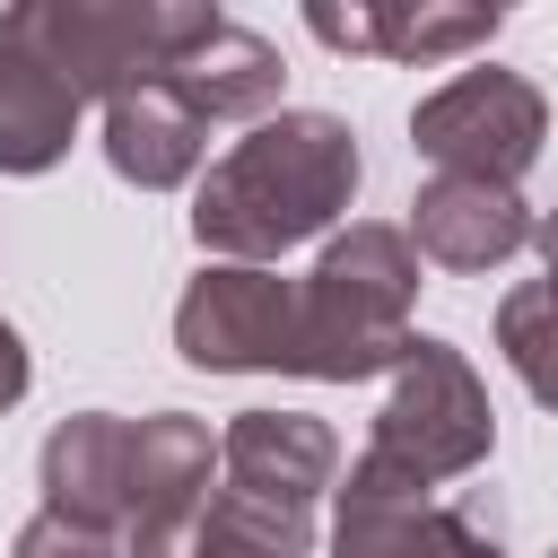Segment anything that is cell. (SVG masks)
I'll use <instances>...</instances> for the list:
<instances>
[{
  "label": "cell",
  "instance_id": "1",
  "mask_svg": "<svg viewBox=\"0 0 558 558\" xmlns=\"http://www.w3.org/2000/svg\"><path fill=\"white\" fill-rule=\"evenodd\" d=\"M366 183V157H357V131L340 113H314V105H279L270 122H253L192 192V244L209 262H253L270 270L279 253L331 235L349 218Z\"/></svg>",
  "mask_w": 558,
  "mask_h": 558
},
{
  "label": "cell",
  "instance_id": "2",
  "mask_svg": "<svg viewBox=\"0 0 558 558\" xmlns=\"http://www.w3.org/2000/svg\"><path fill=\"white\" fill-rule=\"evenodd\" d=\"M410 305H418V253L384 218H349L323 235V262L296 279V349L288 375L305 384H366L410 357Z\"/></svg>",
  "mask_w": 558,
  "mask_h": 558
},
{
  "label": "cell",
  "instance_id": "3",
  "mask_svg": "<svg viewBox=\"0 0 558 558\" xmlns=\"http://www.w3.org/2000/svg\"><path fill=\"white\" fill-rule=\"evenodd\" d=\"M218 26L209 0H17L0 9V52H26L52 70L78 105H113L122 87L166 78L201 35Z\"/></svg>",
  "mask_w": 558,
  "mask_h": 558
},
{
  "label": "cell",
  "instance_id": "4",
  "mask_svg": "<svg viewBox=\"0 0 558 558\" xmlns=\"http://www.w3.org/2000/svg\"><path fill=\"white\" fill-rule=\"evenodd\" d=\"M366 453L401 462V471H410V480H427V488H445V480L480 471V462L497 453V410H488L480 366H471L453 340L418 331V340H410V357L392 366V392H384V410H375Z\"/></svg>",
  "mask_w": 558,
  "mask_h": 558
},
{
  "label": "cell",
  "instance_id": "5",
  "mask_svg": "<svg viewBox=\"0 0 558 558\" xmlns=\"http://www.w3.org/2000/svg\"><path fill=\"white\" fill-rule=\"evenodd\" d=\"M410 148L436 174H471V183H514L532 174V157L549 148V96L523 70H453L445 87H427L410 105Z\"/></svg>",
  "mask_w": 558,
  "mask_h": 558
},
{
  "label": "cell",
  "instance_id": "6",
  "mask_svg": "<svg viewBox=\"0 0 558 558\" xmlns=\"http://www.w3.org/2000/svg\"><path fill=\"white\" fill-rule=\"evenodd\" d=\"M331 558H506L497 541V497H436L384 453H357L349 480L331 488Z\"/></svg>",
  "mask_w": 558,
  "mask_h": 558
},
{
  "label": "cell",
  "instance_id": "7",
  "mask_svg": "<svg viewBox=\"0 0 558 558\" xmlns=\"http://www.w3.org/2000/svg\"><path fill=\"white\" fill-rule=\"evenodd\" d=\"M174 349L201 375H288L296 349V279L253 262H201L174 296Z\"/></svg>",
  "mask_w": 558,
  "mask_h": 558
},
{
  "label": "cell",
  "instance_id": "8",
  "mask_svg": "<svg viewBox=\"0 0 558 558\" xmlns=\"http://www.w3.org/2000/svg\"><path fill=\"white\" fill-rule=\"evenodd\" d=\"M218 436L192 410L131 418V497H122V558H192L209 514Z\"/></svg>",
  "mask_w": 558,
  "mask_h": 558
},
{
  "label": "cell",
  "instance_id": "9",
  "mask_svg": "<svg viewBox=\"0 0 558 558\" xmlns=\"http://www.w3.org/2000/svg\"><path fill=\"white\" fill-rule=\"evenodd\" d=\"M218 488L314 514V497L340 488V436L305 410H235L218 436Z\"/></svg>",
  "mask_w": 558,
  "mask_h": 558
},
{
  "label": "cell",
  "instance_id": "10",
  "mask_svg": "<svg viewBox=\"0 0 558 558\" xmlns=\"http://www.w3.org/2000/svg\"><path fill=\"white\" fill-rule=\"evenodd\" d=\"M532 201L514 192V183H471V174H427L418 192H410V253L418 262H436V270H497V262H514L523 244H532Z\"/></svg>",
  "mask_w": 558,
  "mask_h": 558
},
{
  "label": "cell",
  "instance_id": "11",
  "mask_svg": "<svg viewBox=\"0 0 558 558\" xmlns=\"http://www.w3.org/2000/svg\"><path fill=\"white\" fill-rule=\"evenodd\" d=\"M35 488H44V514L122 541V497H131V418H122V410H78V418H61V427L44 436V453H35Z\"/></svg>",
  "mask_w": 558,
  "mask_h": 558
},
{
  "label": "cell",
  "instance_id": "12",
  "mask_svg": "<svg viewBox=\"0 0 558 558\" xmlns=\"http://www.w3.org/2000/svg\"><path fill=\"white\" fill-rule=\"evenodd\" d=\"M201 157H209V122H201L166 78L122 87V96L105 105V166H113L122 183H140V192H183V183H201Z\"/></svg>",
  "mask_w": 558,
  "mask_h": 558
},
{
  "label": "cell",
  "instance_id": "13",
  "mask_svg": "<svg viewBox=\"0 0 558 558\" xmlns=\"http://www.w3.org/2000/svg\"><path fill=\"white\" fill-rule=\"evenodd\" d=\"M166 87H174L201 122H270V113H279V87H288V61H279L270 35L218 17V26L166 70Z\"/></svg>",
  "mask_w": 558,
  "mask_h": 558
},
{
  "label": "cell",
  "instance_id": "14",
  "mask_svg": "<svg viewBox=\"0 0 558 558\" xmlns=\"http://www.w3.org/2000/svg\"><path fill=\"white\" fill-rule=\"evenodd\" d=\"M305 26L331 52H384V61H453L488 44L506 17L497 9H410V0H357V9H305Z\"/></svg>",
  "mask_w": 558,
  "mask_h": 558
},
{
  "label": "cell",
  "instance_id": "15",
  "mask_svg": "<svg viewBox=\"0 0 558 558\" xmlns=\"http://www.w3.org/2000/svg\"><path fill=\"white\" fill-rule=\"evenodd\" d=\"M70 140H78V96L26 52H0V174H52Z\"/></svg>",
  "mask_w": 558,
  "mask_h": 558
},
{
  "label": "cell",
  "instance_id": "16",
  "mask_svg": "<svg viewBox=\"0 0 558 558\" xmlns=\"http://www.w3.org/2000/svg\"><path fill=\"white\" fill-rule=\"evenodd\" d=\"M305 549H314V514L262 506V497H235V488L209 497L201 541H192V558H305Z\"/></svg>",
  "mask_w": 558,
  "mask_h": 558
},
{
  "label": "cell",
  "instance_id": "17",
  "mask_svg": "<svg viewBox=\"0 0 558 558\" xmlns=\"http://www.w3.org/2000/svg\"><path fill=\"white\" fill-rule=\"evenodd\" d=\"M497 357L523 375V392H532L541 410L558 401V296H549L541 279H523V288L497 296Z\"/></svg>",
  "mask_w": 558,
  "mask_h": 558
},
{
  "label": "cell",
  "instance_id": "18",
  "mask_svg": "<svg viewBox=\"0 0 558 558\" xmlns=\"http://www.w3.org/2000/svg\"><path fill=\"white\" fill-rule=\"evenodd\" d=\"M9 558H122V541L113 532H87V523H61V514H35L9 541Z\"/></svg>",
  "mask_w": 558,
  "mask_h": 558
},
{
  "label": "cell",
  "instance_id": "19",
  "mask_svg": "<svg viewBox=\"0 0 558 558\" xmlns=\"http://www.w3.org/2000/svg\"><path fill=\"white\" fill-rule=\"evenodd\" d=\"M26 384H35V357H26V340H17V323H0V418L26 401Z\"/></svg>",
  "mask_w": 558,
  "mask_h": 558
},
{
  "label": "cell",
  "instance_id": "20",
  "mask_svg": "<svg viewBox=\"0 0 558 558\" xmlns=\"http://www.w3.org/2000/svg\"><path fill=\"white\" fill-rule=\"evenodd\" d=\"M532 244H541V288L558 296V209H541V218H532Z\"/></svg>",
  "mask_w": 558,
  "mask_h": 558
},
{
  "label": "cell",
  "instance_id": "21",
  "mask_svg": "<svg viewBox=\"0 0 558 558\" xmlns=\"http://www.w3.org/2000/svg\"><path fill=\"white\" fill-rule=\"evenodd\" d=\"M549 558H558V549H549Z\"/></svg>",
  "mask_w": 558,
  "mask_h": 558
},
{
  "label": "cell",
  "instance_id": "22",
  "mask_svg": "<svg viewBox=\"0 0 558 558\" xmlns=\"http://www.w3.org/2000/svg\"><path fill=\"white\" fill-rule=\"evenodd\" d=\"M549 410H558V401H549Z\"/></svg>",
  "mask_w": 558,
  "mask_h": 558
}]
</instances>
